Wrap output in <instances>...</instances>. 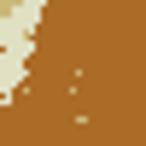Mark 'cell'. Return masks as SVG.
I'll return each mask as SVG.
<instances>
[{
  "label": "cell",
  "mask_w": 146,
  "mask_h": 146,
  "mask_svg": "<svg viewBox=\"0 0 146 146\" xmlns=\"http://www.w3.org/2000/svg\"><path fill=\"white\" fill-rule=\"evenodd\" d=\"M0 12H6V0H0Z\"/></svg>",
  "instance_id": "obj_1"
}]
</instances>
